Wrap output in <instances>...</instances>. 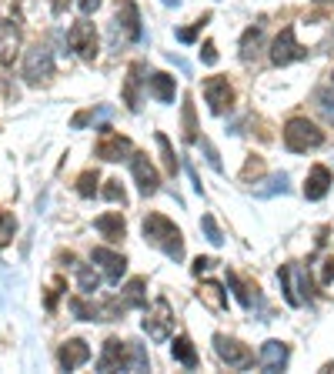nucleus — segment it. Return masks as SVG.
I'll return each instance as SVG.
<instances>
[{
	"label": "nucleus",
	"instance_id": "obj_15",
	"mask_svg": "<svg viewBox=\"0 0 334 374\" xmlns=\"http://www.w3.org/2000/svg\"><path fill=\"white\" fill-rule=\"evenodd\" d=\"M57 361H61V368H64V371H74V368H80V364H87L90 361L87 341H80V337L67 341L64 348H61V354H57Z\"/></svg>",
	"mask_w": 334,
	"mask_h": 374
},
{
	"label": "nucleus",
	"instance_id": "obj_4",
	"mask_svg": "<svg viewBox=\"0 0 334 374\" xmlns=\"http://www.w3.org/2000/svg\"><path fill=\"white\" fill-rule=\"evenodd\" d=\"M304 57H308V51L297 44L295 27H284L281 34H278V40H274V47H271V64L287 67V64H295V61H304Z\"/></svg>",
	"mask_w": 334,
	"mask_h": 374
},
{
	"label": "nucleus",
	"instance_id": "obj_10",
	"mask_svg": "<svg viewBox=\"0 0 334 374\" xmlns=\"http://www.w3.org/2000/svg\"><path fill=\"white\" fill-rule=\"evenodd\" d=\"M204 97H207L211 114H224V111H231V104H234V87L228 84V77H207Z\"/></svg>",
	"mask_w": 334,
	"mask_h": 374
},
{
	"label": "nucleus",
	"instance_id": "obj_23",
	"mask_svg": "<svg viewBox=\"0 0 334 374\" xmlns=\"http://www.w3.org/2000/svg\"><path fill=\"white\" fill-rule=\"evenodd\" d=\"M144 287H147L144 278H134V281L124 287V297H120V301H124L128 308H144Z\"/></svg>",
	"mask_w": 334,
	"mask_h": 374
},
{
	"label": "nucleus",
	"instance_id": "obj_12",
	"mask_svg": "<svg viewBox=\"0 0 334 374\" xmlns=\"http://www.w3.org/2000/svg\"><path fill=\"white\" fill-rule=\"evenodd\" d=\"M94 264H101L104 268V278L111 284H120V278H124V271H128V258L124 254H117V251H111V247H94Z\"/></svg>",
	"mask_w": 334,
	"mask_h": 374
},
{
	"label": "nucleus",
	"instance_id": "obj_1",
	"mask_svg": "<svg viewBox=\"0 0 334 374\" xmlns=\"http://www.w3.org/2000/svg\"><path fill=\"white\" fill-rule=\"evenodd\" d=\"M141 231H144V241L154 244L157 251H164L171 261H184V234H180V227H174L164 214H147L141 224Z\"/></svg>",
	"mask_w": 334,
	"mask_h": 374
},
{
	"label": "nucleus",
	"instance_id": "obj_18",
	"mask_svg": "<svg viewBox=\"0 0 334 374\" xmlns=\"http://www.w3.org/2000/svg\"><path fill=\"white\" fill-rule=\"evenodd\" d=\"M94 227H97V231H101L104 237L111 241V244H117V241L128 234V227H124V218H120L117 211H111V214H101V218L94 220Z\"/></svg>",
	"mask_w": 334,
	"mask_h": 374
},
{
	"label": "nucleus",
	"instance_id": "obj_22",
	"mask_svg": "<svg viewBox=\"0 0 334 374\" xmlns=\"http://www.w3.org/2000/svg\"><path fill=\"white\" fill-rule=\"evenodd\" d=\"M78 281H80V294L94 297V291L101 287V274H97V271H90L87 264H78Z\"/></svg>",
	"mask_w": 334,
	"mask_h": 374
},
{
	"label": "nucleus",
	"instance_id": "obj_2",
	"mask_svg": "<svg viewBox=\"0 0 334 374\" xmlns=\"http://www.w3.org/2000/svg\"><path fill=\"white\" fill-rule=\"evenodd\" d=\"M284 144H287V151L304 154V151L321 147V144H324V130L318 127V124H311L308 117H291V120L284 124Z\"/></svg>",
	"mask_w": 334,
	"mask_h": 374
},
{
	"label": "nucleus",
	"instance_id": "obj_37",
	"mask_svg": "<svg viewBox=\"0 0 334 374\" xmlns=\"http://www.w3.org/2000/svg\"><path fill=\"white\" fill-rule=\"evenodd\" d=\"M211 264H214V261H211V258H197V261H194V274L207 271V268H211Z\"/></svg>",
	"mask_w": 334,
	"mask_h": 374
},
{
	"label": "nucleus",
	"instance_id": "obj_31",
	"mask_svg": "<svg viewBox=\"0 0 334 374\" xmlns=\"http://www.w3.org/2000/svg\"><path fill=\"white\" fill-rule=\"evenodd\" d=\"M207 20H211V13H204V17H201V20H197L194 27H180V30H178V40H180V44H194V40H197V34H201V27H204Z\"/></svg>",
	"mask_w": 334,
	"mask_h": 374
},
{
	"label": "nucleus",
	"instance_id": "obj_35",
	"mask_svg": "<svg viewBox=\"0 0 334 374\" xmlns=\"http://www.w3.org/2000/svg\"><path fill=\"white\" fill-rule=\"evenodd\" d=\"M201 61H204V64H218V47H214V44H204V47H201Z\"/></svg>",
	"mask_w": 334,
	"mask_h": 374
},
{
	"label": "nucleus",
	"instance_id": "obj_29",
	"mask_svg": "<svg viewBox=\"0 0 334 374\" xmlns=\"http://www.w3.org/2000/svg\"><path fill=\"white\" fill-rule=\"evenodd\" d=\"M78 194L80 197H94V194H97V170H84V174H80Z\"/></svg>",
	"mask_w": 334,
	"mask_h": 374
},
{
	"label": "nucleus",
	"instance_id": "obj_40",
	"mask_svg": "<svg viewBox=\"0 0 334 374\" xmlns=\"http://www.w3.org/2000/svg\"><path fill=\"white\" fill-rule=\"evenodd\" d=\"M164 4H180V0H164Z\"/></svg>",
	"mask_w": 334,
	"mask_h": 374
},
{
	"label": "nucleus",
	"instance_id": "obj_11",
	"mask_svg": "<svg viewBox=\"0 0 334 374\" xmlns=\"http://www.w3.org/2000/svg\"><path fill=\"white\" fill-rule=\"evenodd\" d=\"M130 161V174H134V181H137V187H141L144 197H151V194H157V187H161V177H157V168L147 161L144 154H134L128 157Z\"/></svg>",
	"mask_w": 334,
	"mask_h": 374
},
{
	"label": "nucleus",
	"instance_id": "obj_28",
	"mask_svg": "<svg viewBox=\"0 0 334 374\" xmlns=\"http://www.w3.org/2000/svg\"><path fill=\"white\" fill-rule=\"evenodd\" d=\"M184 141H187V144L197 141V120H194V104H191V97L184 101Z\"/></svg>",
	"mask_w": 334,
	"mask_h": 374
},
{
	"label": "nucleus",
	"instance_id": "obj_16",
	"mask_svg": "<svg viewBox=\"0 0 334 374\" xmlns=\"http://www.w3.org/2000/svg\"><path fill=\"white\" fill-rule=\"evenodd\" d=\"M328 191H331V170L324 168V164H314L308 174V181H304V197H308V201H321Z\"/></svg>",
	"mask_w": 334,
	"mask_h": 374
},
{
	"label": "nucleus",
	"instance_id": "obj_21",
	"mask_svg": "<svg viewBox=\"0 0 334 374\" xmlns=\"http://www.w3.org/2000/svg\"><path fill=\"white\" fill-rule=\"evenodd\" d=\"M171 354H174V361H180L184 368H197V351H194L191 337H174V344H171Z\"/></svg>",
	"mask_w": 334,
	"mask_h": 374
},
{
	"label": "nucleus",
	"instance_id": "obj_14",
	"mask_svg": "<svg viewBox=\"0 0 334 374\" xmlns=\"http://www.w3.org/2000/svg\"><path fill=\"white\" fill-rule=\"evenodd\" d=\"M117 27H124V34H128L130 40L144 37L141 13H137V4H134V0H120V4H117Z\"/></svg>",
	"mask_w": 334,
	"mask_h": 374
},
{
	"label": "nucleus",
	"instance_id": "obj_7",
	"mask_svg": "<svg viewBox=\"0 0 334 374\" xmlns=\"http://www.w3.org/2000/svg\"><path fill=\"white\" fill-rule=\"evenodd\" d=\"M67 44H70L84 61H94V57H97V30H94V24H87V20L70 24V30H67Z\"/></svg>",
	"mask_w": 334,
	"mask_h": 374
},
{
	"label": "nucleus",
	"instance_id": "obj_34",
	"mask_svg": "<svg viewBox=\"0 0 334 374\" xmlns=\"http://www.w3.org/2000/svg\"><path fill=\"white\" fill-rule=\"evenodd\" d=\"M201 147H204V157H207V164L214 170H224V164H221V157H218V151H214V144L211 141H201Z\"/></svg>",
	"mask_w": 334,
	"mask_h": 374
},
{
	"label": "nucleus",
	"instance_id": "obj_24",
	"mask_svg": "<svg viewBox=\"0 0 334 374\" xmlns=\"http://www.w3.org/2000/svg\"><path fill=\"white\" fill-rule=\"evenodd\" d=\"M141 64H134L130 67V77H128V87H124V101H128V107L130 111H137L141 107V97H137V84H141Z\"/></svg>",
	"mask_w": 334,
	"mask_h": 374
},
{
	"label": "nucleus",
	"instance_id": "obj_30",
	"mask_svg": "<svg viewBox=\"0 0 334 374\" xmlns=\"http://www.w3.org/2000/svg\"><path fill=\"white\" fill-rule=\"evenodd\" d=\"M201 227H204V234H207V241H211V244H224V234H221L218 220L211 218V214H204V218H201Z\"/></svg>",
	"mask_w": 334,
	"mask_h": 374
},
{
	"label": "nucleus",
	"instance_id": "obj_32",
	"mask_svg": "<svg viewBox=\"0 0 334 374\" xmlns=\"http://www.w3.org/2000/svg\"><path fill=\"white\" fill-rule=\"evenodd\" d=\"M101 194L107 197V201H114V204H128V194H124L120 181H107V187H104Z\"/></svg>",
	"mask_w": 334,
	"mask_h": 374
},
{
	"label": "nucleus",
	"instance_id": "obj_3",
	"mask_svg": "<svg viewBox=\"0 0 334 374\" xmlns=\"http://www.w3.org/2000/svg\"><path fill=\"white\" fill-rule=\"evenodd\" d=\"M278 281H281L284 301H287L291 308H301L311 297V291H314L308 268H301V264H284L281 271H278Z\"/></svg>",
	"mask_w": 334,
	"mask_h": 374
},
{
	"label": "nucleus",
	"instance_id": "obj_20",
	"mask_svg": "<svg viewBox=\"0 0 334 374\" xmlns=\"http://www.w3.org/2000/svg\"><path fill=\"white\" fill-rule=\"evenodd\" d=\"M228 287L234 291V297L241 301V308H247V311H254V304H261V294H251V287H247L241 278L234 271H228Z\"/></svg>",
	"mask_w": 334,
	"mask_h": 374
},
{
	"label": "nucleus",
	"instance_id": "obj_17",
	"mask_svg": "<svg viewBox=\"0 0 334 374\" xmlns=\"http://www.w3.org/2000/svg\"><path fill=\"white\" fill-rule=\"evenodd\" d=\"M17 47H20V34H17V27L11 20H0V61L4 64H11L13 57H17Z\"/></svg>",
	"mask_w": 334,
	"mask_h": 374
},
{
	"label": "nucleus",
	"instance_id": "obj_36",
	"mask_svg": "<svg viewBox=\"0 0 334 374\" xmlns=\"http://www.w3.org/2000/svg\"><path fill=\"white\" fill-rule=\"evenodd\" d=\"M78 7H80V13H94L101 7V0H78Z\"/></svg>",
	"mask_w": 334,
	"mask_h": 374
},
{
	"label": "nucleus",
	"instance_id": "obj_38",
	"mask_svg": "<svg viewBox=\"0 0 334 374\" xmlns=\"http://www.w3.org/2000/svg\"><path fill=\"white\" fill-rule=\"evenodd\" d=\"M90 117H94V114H90V111H84V114H78V117H74V127H84V124H90Z\"/></svg>",
	"mask_w": 334,
	"mask_h": 374
},
{
	"label": "nucleus",
	"instance_id": "obj_6",
	"mask_svg": "<svg viewBox=\"0 0 334 374\" xmlns=\"http://www.w3.org/2000/svg\"><path fill=\"white\" fill-rule=\"evenodd\" d=\"M214 351H218V358L228 368H237V371H245L254 364V354L251 348H245L241 341H234V337H224V335H214Z\"/></svg>",
	"mask_w": 334,
	"mask_h": 374
},
{
	"label": "nucleus",
	"instance_id": "obj_8",
	"mask_svg": "<svg viewBox=\"0 0 334 374\" xmlns=\"http://www.w3.org/2000/svg\"><path fill=\"white\" fill-rule=\"evenodd\" d=\"M134 154V144L124 134H114L111 127H101V141H97V157L104 161H128Z\"/></svg>",
	"mask_w": 334,
	"mask_h": 374
},
{
	"label": "nucleus",
	"instance_id": "obj_19",
	"mask_svg": "<svg viewBox=\"0 0 334 374\" xmlns=\"http://www.w3.org/2000/svg\"><path fill=\"white\" fill-rule=\"evenodd\" d=\"M151 94H154L161 104H174V94H178V84L171 74H151Z\"/></svg>",
	"mask_w": 334,
	"mask_h": 374
},
{
	"label": "nucleus",
	"instance_id": "obj_33",
	"mask_svg": "<svg viewBox=\"0 0 334 374\" xmlns=\"http://www.w3.org/2000/svg\"><path fill=\"white\" fill-rule=\"evenodd\" d=\"M318 107L328 120H334V94L331 91H318Z\"/></svg>",
	"mask_w": 334,
	"mask_h": 374
},
{
	"label": "nucleus",
	"instance_id": "obj_27",
	"mask_svg": "<svg viewBox=\"0 0 334 374\" xmlns=\"http://www.w3.org/2000/svg\"><path fill=\"white\" fill-rule=\"evenodd\" d=\"M157 144H161V151H164V164H167V174H171V177H178L180 164H178V157H174V147H171V141H167V134H157Z\"/></svg>",
	"mask_w": 334,
	"mask_h": 374
},
{
	"label": "nucleus",
	"instance_id": "obj_9",
	"mask_svg": "<svg viewBox=\"0 0 334 374\" xmlns=\"http://www.w3.org/2000/svg\"><path fill=\"white\" fill-rule=\"evenodd\" d=\"M171 321H174V314H171L167 297H157L154 314L147 311V318H144V331H147V337H154V341H167L171 337Z\"/></svg>",
	"mask_w": 334,
	"mask_h": 374
},
{
	"label": "nucleus",
	"instance_id": "obj_5",
	"mask_svg": "<svg viewBox=\"0 0 334 374\" xmlns=\"http://www.w3.org/2000/svg\"><path fill=\"white\" fill-rule=\"evenodd\" d=\"M54 54L51 47H30L24 57V77L30 80V84H44V80H51L54 77Z\"/></svg>",
	"mask_w": 334,
	"mask_h": 374
},
{
	"label": "nucleus",
	"instance_id": "obj_25",
	"mask_svg": "<svg viewBox=\"0 0 334 374\" xmlns=\"http://www.w3.org/2000/svg\"><path fill=\"white\" fill-rule=\"evenodd\" d=\"M261 40H264V34H261V27H251V30H245V37H241V57L245 61H251L257 54V47H261Z\"/></svg>",
	"mask_w": 334,
	"mask_h": 374
},
{
	"label": "nucleus",
	"instance_id": "obj_26",
	"mask_svg": "<svg viewBox=\"0 0 334 374\" xmlns=\"http://www.w3.org/2000/svg\"><path fill=\"white\" fill-rule=\"evenodd\" d=\"M201 297H204L214 311L228 308V297H224V291H221V284H204V287H201Z\"/></svg>",
	"mask_w": 334,
	"mask_h": 374
},
{
	"label": "nucleus",
	"instance_id": "obj_13",
	"mask_svg": "<svg viewBox=\"0 0 334 374\" xmlns=\"http://www.w3.org/2000/svg\"><path fill=\"white\" fill-rule=\"evenodd\" d=\"M287 344L284 341H264L261 344V351H257V361H261V368L264 371H284V364H287Z\"/></svg>",
	"mask_w": 334,
	"mask_h": 374
},
{
	"label": "nucleus",
	"instance_id": "obj_39",
	"mask_svg": "<svg viewBox=\"0 0 334 374\" xmlns=\"http://www.w3.org/2000/svg\"><path fill=\"white\" fill-rule=\"evenodd\" d=\"M324 281H334V258L324 264Z\"/></svg>",
	"mask_w": 334,
	"mask_h": 374
}]
</instances>
